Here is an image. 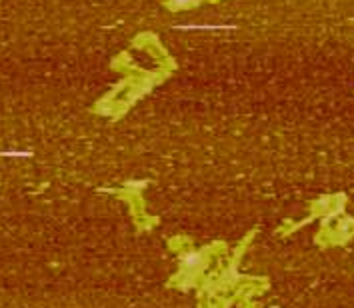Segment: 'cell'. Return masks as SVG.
I'll use <instances>...</instances> for the list:
<instances>
[{
  "label": "cell",
  "mask_w": 354,
  "mask_h": 308,
  "mask_svg": "<svg viewBox=\"0 0 354 308\" xmlns=\"http://www.w3.org/2000/svg\"><path fill=\"white\" fill-rule=\"evenodd\" d=\"M2 156H30V152L28 150H4V152H0Z\"/></svg>",
  "instance_id": "3957f363"
},
{
  "label": "cell",
  "mask_w": 354,
  "mask_h": 308,
  "mask_svg": "<svg viewBox=\"0 0 354 308\" xmlns=\"http://www.w3.org/2000/svg\"><path fill=\"white\" fill-rule=\"evenodd\" d=\"M180 30H226V28H234L232 24H185L178 26Z\"/></svg>",
  "instance_id": "6da1fadb"
},
{
  "label": "cell",
  "mask_w": 354,
  "mask_h": 308,
  "mask_svg": "<svg viewBox=\"0 0 354 308\" xmlns=\"http://www.w3.org/2000/svg\"><path fill=\"white\" fill-rule=\"evenodd\" d=\"M198 2H203V0H168V6H170L172 10H183V8L194 6V4H198Z\"/></svg>",
  "instance_id": "7a4b0ae2"
}]
</instances>
